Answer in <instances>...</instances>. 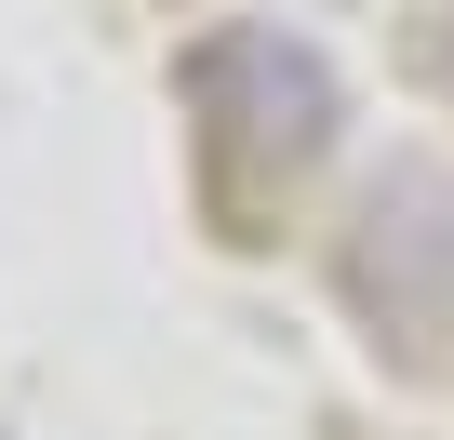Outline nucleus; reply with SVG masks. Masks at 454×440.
Masks as SVG:
<instances>
[{
  "label": "nucleus",
  "mask_w": 454,
  "mask_h": 440,
  "mask_svg": "<svg viewBox=\"0 0 454 440\" xmlns=\"http://www.w3.org/2000/svg\"><path fill=\"white\" fill-rule=\"evenodd\" d=\"M187 94H200V120H214V160H254V174H294V160H321V134H334V81H321V54L281 41V27H227V41L187 67Z\"/></svg>",
  "instance_id": "nucleus-1"
},
{
  "label": "nucleus",
  "mask_w": 454,
  "mask_h": 440,
  "mask_svg": "<svg viewBox=\"0 0 454 440\" xmlns=\"http://www.w3.org/2000/svg\"><path fill=\"white\" fill-rule=\"evenodd\" d=\"M348 281H361V307L401 334V347H427V334H454V174H427V160H401L374 200H361V241H348Z\"/></svg>",
  "instance_id": "nucleus-2"
}]
</instances>
